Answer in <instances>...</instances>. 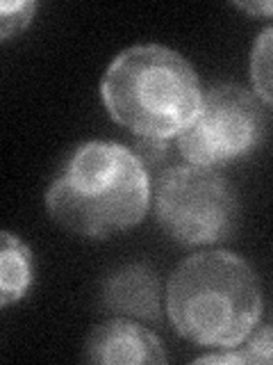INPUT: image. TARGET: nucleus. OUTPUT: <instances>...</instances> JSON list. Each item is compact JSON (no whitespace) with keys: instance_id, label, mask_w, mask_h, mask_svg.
<instances>
[{"instance_id":"1","label":"nucleus","mask_w":273,"mask_h":365,"mask_svg":"<svg viewBox=\"0 0 273 365\" xmlns=\"http://www.w3.org/2000/svg\"><path fill=\"white\" fill-rule=\"evenodd\" d=\"M151 205V176L128 146L85 142L46 192V208L66 231L109 237L139 224Z\"/></svg>"},{"instance_id":"2","label":"nucleus","mask_w":273,"mask_h":365,"mask_svg":"<svg viewBox=\"0 0 273 365\" xmlns=\"http://www.w3.org/2000/svg\"><path fill=\"white\" fill-rule=\"evenodd\" d=\"M259 281L242 256L205 251L182 260L166 285V315L178 336L200 347L232 349L255 329Z\"/></svg>"},{"instance_id":"3","label":"nucleus","mask_w":273,"mask_h":365,"mask_svg":"<svg viewBox=\"0 0 273 365\" xmlns=\"http://www.w3.org/2000/svg\"><path fill=\"white\" fill-rule=\"evenodd\" d=\"M100 94L109 117L144 142L178 137L203 101L193 66L159 43L119 53L102 76Z\"/></svg>"},{"instance_id":"4","label":"nucleus","mask_w":273,"mask_h":365,"mask_svg":"<svg viewBox=\"0 0 273 365\" xmlns=\"http://www.w3.org/2000/svg\"><path fill=\"white\" fill-rule=\"evenodd\" d=\"M153 205L159 228L187 247L230 240L239 226V201L219 171L198 165L168 167L157 176Z\"/></svg>"},{"instance_id":"5","label":"nucleus","mask_w":273,"mask_h":365,"mask_svg":"<svg viewBox=\"0 0 273 365\" xmlns=\"http://www.w3.org/2000/svg\"><path fill=\"white\" fill-rule=\"evenodd\" d=\"M264 133L257 98L244 87L219 85L203 94L196 117L178 135V151L189 165L216 169L253 153Z\"/></svg>"},{"instance_id":"6","label":"nucleus","mask_w":273,"mask_h":365,"mask_svg":"<svg viewBox=\"0 0 273 365\" xmlns=\"http://www.w3.org/2000/svg\"><path fill=\"white\" fill-rule=\"evenodd\" d=\"M85 361L102 365L164 363L166 351L148 329L130 319L117 317L89 334L85 342Z\"/></svg>"},{"instance_id":"7","label":"nucleus","mask_w":273,"mask_h":365,"mask_svg":"<svg viewBox=\"0 0 273 365\" xmlns=\"http://www.w3.org/2000/svg\"><path fill=\"white\" fill-rule=\"evenodd\" d=\"M102 304L109 311L139 317L159 319L162 313V285L148 265H125L112 272L102 283Z\"/></svg>"},{"instance_id":"8","label":"nucleus","mask_w":273,"mask_h":365,"mask_svg":"<svg viewBox=\"0 0 273 365\" xmlns=\"http://www.w3.org/2000/svg\"><path fill=\"white\" fill-rule=\"evenodd\" d=\"M32 251L21 237L3 233V251H0V304L5 308L26 297L32 285Z\"/></svg>"},{"instance_id":"9","label":"nucleus","mask_w":273,"mask_h":365,"mask_svg":"<svg viewBox=\"0 0 273 365\" xmlns=\"http://www.w3.org/2000/svg\"><path fill=\"white\" fill-rule=\"evenodd\" d=\"M250 83L257 98L273 110V26L259 34L250 53Z\"/></svg>"},{"instance_id":"10","label":"nucleus","mask_w":273,"mask_h":365,"mask_svg":"<svg viewBox=\"0 0 273 365\" xmlns=\"http://www.w3.org/2000/svg\"><path fill=\"white\" fill-rule=\"evenodd\" d=\"M246 345L239 351L228 354H208L196 359V363H273V329L259 327L253 329L244 340Z\"/></svg>"},{"instance_id":"11","label":"nucleus","mask_w":273,"mask_h":365,"mask_svg":"<svg viewBox=\"0 0 273 365\" xmlns=\"http://www.w3.org/2000/svg\"><path fill=\"white\" fill-rule=\"evenodd\" d=\"M34 11H37V5L28 3V0L0 5V37L3 41H9L14 34L26 30L34 19Z\"/></svg>"},{"instance_id":"12","label":"nucleus","mask_w":273,"mask_h":365,"mask_svg":"<svg viewBox=\"0 0 273 365\" xmlns=\"http://www.w3.org/2000/svg\"><path fill=\"white\" fill-rule=\"evenodd\" d=\"M235 7L242 11H248V14H255V16H273L271 0L269 3H259V0H255V3H235Z\"/></svg>"}]
</instances>
